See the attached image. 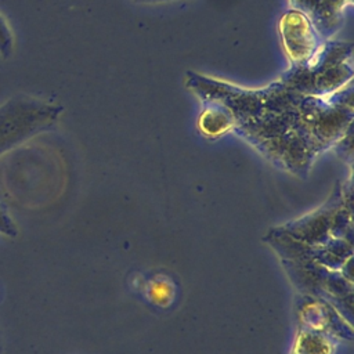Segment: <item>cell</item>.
<instances>
[{"label": "cell", "instance_id": "6da1fadb", "mask_svg": "<svg viewBox=\"0 0 354 354\" xmlns=\"http://www.w3.org/2000/svg\"><path fill=\"white\" fill-rule=\"evenodd\" d=\"M184 83L199 102H214L228 113L235 136L296 177L304 178L322 153L353 131V84L328 97H314L281 76L261 87H245L187 71Z\"/></svg>", "mask_w": 354, "mask_h": 354}, {"label": "cell", "instance_id": "7a4b0ae2", "mask_svg": "<svg viewBox=\"0 0 354 354\" xmlns=\"http://www.w3.org/2000/svg\"><path fill=\"white\" fill-rule=\"evenodd\" d=\"M353 75V44L329 39L308 65L288 66L279 76L301 93L328 97L350 86Z\"/></svg>", "mask_w": 354, "mask_h": 354}, {"label": "cell", "instance_id": "3957f363", "mask_svg": "<svg viewBox=\"0 0 354 354\" xmlns=\"http://www.w3.org/2000/svg\"><path fill=\"white\" fill-rule=\"evenodd\" d=\"M62 106L41 98L18 94L0 105V155L53 127Z\"/></svg>", "mask_w": 354, "mask_h": 354}, {"label": "cell", "instance_id": "277c9868", "mask_svg": "<svg viewBox=\"0 0 354 354\" xmlns=\"http://www.w3.org/2000/svg\"><path fill=\"white\" fill-rule=\"evenodd\" d=\"M351 199V181L337 183L330 196L315 210L292 220L277 230L306 245H319L332 239L333 221L340 206Z\"/></svg>", "mask_w": 354, "mask_h": 354}, {"label": "cell", "instance_id": "5b68a950", "mask_svg": "<svg viewBox=\"0 0 354 354\" xmlns=\"http://www.w3.org/2000/svg\"><path fill=\"white\" fill-rule=\"evenodd\" d=\"M293 308L297 329L325 333L337 342L353 339L351 322L328 300L315 295L297 293Z\"/></svg>", "mask_w": 354, "mask_h": 354}, {"label": "cell", "instance_id": "8992f818", "mask_svg": "<svg viewBox=\"0 0 354 354\" xmlns=\"http://www.w3.org/2000/svg\"><path fill=\"white\" fill-rule=\"evenodd\" d=\"M279 40L289 59V66L308 65L324 44L314 25L297 10H286L278 21Z\"/></svg>", "mask_w": 354, "mask_h": 354}, {"label": "cell", "instance_id": "52a82bcc", "mask_svg": "<svg viewBox=\"0 0 354 354\" xmlns=\"http://www.w3.org/2000/svg\"><path fill=\"white\" fill-rule=\"evenodd\" d=\"M289 8L301 12L324 40L335 39L344 24L353 0H288Z\"/></svg>", "mask_w": 354, "mask_h": 354}, {"label": "cell", "instance_id": "ba28073f", "mask_svg": "<svg viewBox=\"0 0 354 354\" xmlns=\"http://www.w3.org/2000/svg\"><path fill=\"white\" fill-rule=\"evenodd\" d=\"M202 109L198 115L196 126L202 136L210 140L220 138L232 133V122L228 113L214 102H201Z\"/></svg>", "mask_w": 354, "mask_h": 354}, {"label": "cell", "instance_id": "9c48e42d", "mask_svg": "<svg viewBox=\"0 0 354 354\" xmlns=\"http://www.w3.org/2000/svg\"><path fill=\"white\" fill-rule=\"evenodd\" d=\"M339 342L325 333L297 329L289 354H336Z\"/></svg>", "mask_w": 354, "mask_h": 354}, {"label": "cell", "instance_id": "30bf717a", "mask_svg": "<svg viewBox=\"0 0 354 354\" xmlns=\"http://www.w3.org/2000/svg\"><path fill=\"white\" fill-rule=\"evenodd\" d=\"M12 50V36L6 24V19L0 15V53L4 58L10 57Z\"/></svg>", "mask_w": 354, "mask_h": 354}, {"label": "cell", "instance_id": "8fae6325", "mask_svg": "<svg viewBox=\"0 0 354 354\" xmlns=\"http://www.w3.org/2000/svg\"><path fill=\"white\" fill-rule=\"evenodd\" d=\"M140 4H165V3H173L177 0H133Z\"/></svg>", "mask_w": 354, "mask_h": 354}]
</instances>
